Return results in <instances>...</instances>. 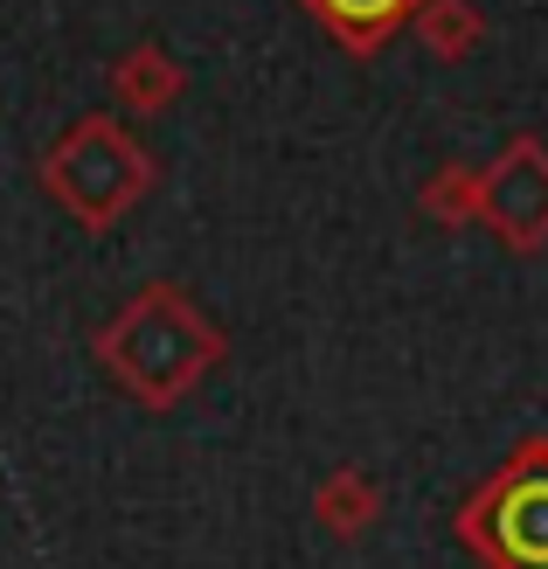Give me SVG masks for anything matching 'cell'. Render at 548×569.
Listing matches in <instances>:
<instances>
[{"mask_svg":"<svg viewBox=\"0 0 548 569\" xmlns=\"http://www.w3.org/2000/svg\"><path fill=\"white\" fill-rule=\"evenodd\" d=\"M410 28L438 63H466V56H479V42H486V14L472 0H424Z\"/></svg>","mask_w":548,"mask_h":569,"instance_id":"obj_9","label":"cell"},{"mask_svg":"<svg viewBox=\"0 0 548 569\" xmlns=\"http://www.w3.org/2000/svg\"><path fill=\"white\" fill-rule=\"evenodd\" d=\"M91 361L132 396L139 410L167 417L229 361V333L201 312V299L188 284L153 278L91 333Z\"/></svg>","mask_w":548,"mask_h":569,"instance_id":"obj_1","label":"cell"},{"mask_svg":"<svg viewBox=\"0 0 548 569\" xmlns=\"http://www.w3.org/2000/svg\"><path fill=\"white\" fill-rule=\"evenodd\" d=\"M306 515H312V528H327L333 542H368V528L382 521V487H375V472L368 466H333L320 487H312V500H306Z\"/></svg>","mask_w":548,"mask_h":569,"instance_id":"obj_7","label":"cell"},{"mask_svg":"<svg viewBox=\"0 0 548 569\" xmlns=\"http://www.w3.org/2000/svg\"><path fill=\"white\" fill-rule=\"evenodd\" d=\"M299 8L327 28L333 49H348V56H361V63H368V56H382L402 28L417 21L424 0H299Z\"/></svg>","mask_w":548,"mask_h":569,"instance_id":"obj_6","label":"cell"},{"mask_svg":"<svg viewBox=\"0 0 548 569\" xmlns=\"http://www.w3.org/2000/svg\"><path fill=\"white\" fill-rule=\"evenodd\" d=\"M417 209L438 222V230H486V167L479 160H445L438 174L417 188Z\"/></svg>","mask_w":548,"mask_h":569,"instance_id":"obj_8","label":"cell"},{"mask_svg":"<svg viewBox=\"0 0 548 569\" xmlns=\"http://www.w3.org/2000/svg\"><path fill=\"white\" fill-rule=\"evenodd\" d=\"M104 77H111V98H119L132 119H160V111L181 104V91H188V63L167 42H153V36H139L132 49H119Z\"/></svg>","mask_w":548,"mask_h":569,"instance_id":"obj_5","label":"cell"},{"mask_svg":"<svg viewBox=\"0 0 548 569\" xmlns=\"http://www.w3.org/2000/svg\"><path fill=\"white\" fill-rule=\"evenodd\" d=\"M451 535L479 569H548V431H528L458 500Z\"/></svg>","mask_w":548,"mask_h":569,"instance_id":"obj_3","label":"cell"},{"mask_svg":"<svg viewBox=\"0 0 548 569\" xmlns=\"http://www.w3.org/2000/svg\"><path fill=\"white\" fill-rule=\"evenodd\" d=\"M36 181L77 230L104 237L153 194L160 160L147 153V139L132 126H119L111 111H83V119H70L56 132V147L36 160Z\"/></svg>","mask_w":548,"mask_h":569,"instance_id":"obj_2","label":"cell"},{"mask_svg":"<svg viewBox=\"0 0 548 569\" xmlns=\"http://www.w3.org/2000/svg\"><path fill=\"white\" fill-rule=\"evenodd\" d=\"M486 230L514 258H541L548 250V139L541 132H514L486 160Z\"/></svg>","mask_w":548,"mask_h":569,"instance_id":"obj_4","label":"cell"}]
</instances>
